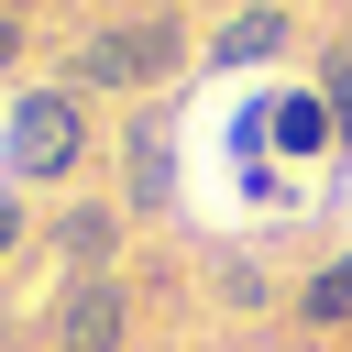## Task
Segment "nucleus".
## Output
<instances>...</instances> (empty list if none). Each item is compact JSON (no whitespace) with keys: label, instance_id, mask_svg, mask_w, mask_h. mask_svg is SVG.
<instances>
[{"label":"nucleus","instance_id":"obj_4","mask_svg":"<svg viewBox=\"0 0 352 352\" xmlns=\"http://www.w3.org/2000/svg\"><path fill=\"white\" fill-rule=\"evenodd\" d=\"M121 242H132V209H121V198H77V209L44 220V253H55L66 275H121Z\"/></svg>","mask_w":352,"mask_h":352},{"label":"nucleus","instance_id":"obj_9","mask_svg":"<svg viewBox=\"0 0 352 352\" xmlns=\"http://www.w3.org/2000/svg\"><path fill=\"white\" fill-rule=\"evenodd\" d=\"M209 297H220L231 319H264V308H275V275H264L253 253H220V264H209Z\"/></svg>","mask_w":352,"mask_h":352},{"label":"nucleus","instance_id":"obj_11","mask_svg":"<svg viewBox=\"0 0 352 352\" xmlns=\"http://www.w3.org/2000/svg\"><path fill=\"white\" fill-rule=\"evenodd\" d=\"M11 253H22V198L0 187V264H11Z\"/></svg>","mask_w":352,"mask_h":352},{"label":"nucleus","instance_id":"obj_12","mask_svg":"<svg viewBox=\"0 0 352 352\" xmlns=\"http://www.w3.org/2000/svg\"><path fill=\"white\" fill-rule=\"evenodd\" d=\"M11 55H22V11H0V77H11Z\"/></svg>","mask_w":352,"mask_h":352},{"label":"nucleus","instance_id":"obj_10","mask_svg":"<svg viewBox=\"0 0 352 352\" xmlns=\"http://www.w3.org/2000/svg\"><path fill=\"white\" fill-rule=\"evenodd\" d=\"M319 99H330V121L352 132V55H319Z\"/></svg>","mask_w":352,"mask_h":352},{"label":"nucleus","instance_id":"obj_2","mask_svg":"<svg viewBox=\"0 0 352 352\" xmlns=\"http://www.w3.org/2000/svg\"><path fill=\"white\" fill-rule=\"evenodd\" d=\"M176 66H187L176 11H132V22H110V33L77 55V77H66V88H165Z\"/></svg>","mask_w":352,"mask_h":352},{"label":"nucleus","instance_id":"obj_8","mask_svg":"<svg viewBox=\"0 0 352 352\" xmlns=\"http://www.w3.org/2000/svg\"><path fill=\"white\" fill-rule=\"evenodd\" d=\"M275 55H286V11L275 0H253V11L220 22V66H275Z\"/></svg>","mask_w":352,"mask_h":352},{"label":"nucleus","instance_id":"obj_5","mask_svg":"<svg viewBox=\"0 0 352 352\" xmlns=\"http://www.w3.org/2000/svg\"><path fill=\"white\" fill-rule=\"evenodd\" d=\"M121 209H132V220H165V209H176V143H165L154 110L121 132Z\"/></svg>","mask_w":352,"mask_h":352},{"label":"nucleus","instance_id":"obj_6","mask_svg":"<svg viewBox=\"0 0 352 352\" xmlns=\"http://www.w3.org/2000/svg\"><path fill=\"white\" fill-rule=\"evenodd\" d=\"M264 132H275V143H286V154H297V165H308V154H330V143H341V121H330V99H319V88H286V99H275V110H264Z\"/></svg>","mask_w":352,"mask_h":352},{"label":"nucleus","instance_id":"obj_14","mask_svg":"<svg viewBox=\"0 0 352 352\" xmlns=\"http://www.w3.org/2000/svg\"><path fill=\"white\" fill-rule=\"evenodd\" d=\"M275 11H286V0H275Z\"/></svg>","mask_w":352,"mask_h":352},{"label":"nucleus","instance_id":"obj_13","mask_svg":"<svg viewBox=\"0 0 352 352\" xmlns=\"http://www.w3.org/2000/svg\"><path fill=\"white\" fill-rule=\"evenodd\" d=\"M0 11H22V0H0Z\"/></svg>","mask_w":352,"mask_h":352},{"label":"nucleus","instance_id":"obj_1","mask_svg":"<svg viewBox=\"0 0 352 352\" xmlns=\"http://www.w3.org/2000/svg\"><path fill=\"white\" fill-rule=\"evenodd\" d=\"M77 154H88V110H77V88H22L11 121H0V165H11V187L66 176Z\"/></svg>","mask_w":352,"mask_h":352},{"label":"nucleus","instance_id":"obj_3","mask_svg":"<svg viewBox=\"0 0 352 352\" xmlns=\"http://www.w3.org/2000/svg\"><path fill=\"white\" fill-rule=\"evenodd\" d=\"M132 330H143L132 275H66L44 308V352H132Z\"/></svg>","mask_w":352,"mask_h":352},{"label":"nucleus","instance_id":"obj_7","mask_svg":"<svg viewBox=\"0 0 352 352\" xmlns=\"http://www.w3.org/2000/svg\"><path fill=\"white\" fill-rule=\"evenodd\" d=\"M286 308H297V330H352V253L308 264V286H297Z\"/></svg>","mask_w":352,"mask_h":352}]
</instances>
